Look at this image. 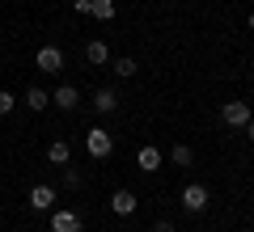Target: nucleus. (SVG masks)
<instances>
[{
  "label": "nucleus",
  "mask_w": 254,
  "mask_h": 232,
  "mask_svg": "<svg viewBox=\"0 0 254 232\" xmlns=\"http://www.w3.org/2000/svg\"><path fill=\"white\" fill-rule=\"evenodd\" d=\"M64 186H68V190H81V173H76V169H64Z\"/></svg>",
  "instance_id": "a211bd4d"
},
{
  "label": "nucleus",
  "mask_w": 254,
  "mask_h": 232,
  "mask_svg": "<svg viewBox=\"0 0 254 232\" xmlns=\"http://www.w3.org/2000/svg\"><path fill=\"white\" fill-rule=\"evenodd\" d=\"M76 101H81L76 85H60V89L51 93V106H60V110H76Z\"/></svg>",
  "instance_id": "0eeeda50"
},
{
  "label": "nucleus",
  "mask_w": 254,
  "mask_h": 232,
  "mask_svg": "<svg viewBox=\"0 0 254 232\" xmlns=\"http://www.w3.org/2000/svg\"><path fill=\"white\" fill-rule=\"evenodd\" d=\"M93 110H98V114H115V110H119V93H115V89H98Z\"/></svg>",
  "instance_id": "9b49d317"
},
{
  "label": "nucleus",
  "mask_w": 254,
  "mask_h": 232,
  "mask_svg": "<svg viewBox=\"0 0 254 232\" xmlns=\"http://www.w3.org/2000/svg\"><path fill=\"white\" fill-rule=\"evenodd\" d=\"M30 207L34 211H51L55 207V186H34L30 190Z\"/></svg>",
  "instance_id": "6e6552de"
},
{
  "label": "nucleus",
  "mask_w": 254,
  "mask_h": 232,
  "mask_svg": "<svg viewBox=\"0 0 254 232\" xmlns=\"http://www.w3.org/2000/svg\"><path fill=\"white\" fill-rule=\"evenodd\" d=\"M153 232H174V224H170V220H157V224H153Z\"/></svg>",
  "instance_id": "aec40b11"
},
{
  "label": "nucleus",
  "mask_w": 254,
  "mask_h": 232,
  "mask_svg": "<svg viewBox=\"0 0 254 232\" xmlns=\"http://www.w3.org/2000/svg\"><path fill=\"white\" fill-rule=\"evenodd\" d=\"M26 106H30V110H38V114H43V110L51 106V93H47V89H30V93H26Z\"/></svg>",
  "instance_id": "ddd939ff"
},
{
  "label": "nucleus",
  "mask_w": 254,
  "mask_h": 232,
  "mask_svg": "<svg viewBox=\"0 0 254 232\" xmlns=\"http://www.w3.org/2000/svg\"><path fill=\"white\" fill-rule=\"evenodd\" d=\"M13 106H17V97L9 89H0V114H13Z\"/></svg>",
  "instance_id": "f3484780"
},
{
  "label": "nucleus",
  "mask_w": 254,
  "mask_h": 232,
  "mask_svg": "<svg viewBox=\"0 0 254 232\" xmlns=\"http://www.w3.org/2000/svg\"><path fill=\"white\" fill-rule=\"evenodd\" d=\"M110 68H115V76H123V81H127V76H136V59H131V55H119Z\"/></svg>",
  "instance_id": "4468645a"
},
{
  "label": "nucleus",
  "mask_w": 254,
  "mask_h": 232,
  "mask_svg": "<svg viewBox=\"0 0 254 232\" xmlns=\"http://www.w3.org/2000/svg\"><path fill=\"white\" fill-rule=\"evenodd\" d=\"M110 211L115 215H131L136 211V194H131V190H115V194H110Z\"/></svg>",
  "instance_id": "1a4fd4ad"
},
{
  "label": "nucleus",
  "mask_w": 254,
  "mask_h": 232,
  "mask_svg": "<svg viewBox=\"0 0 254 232\" xmlns=\"http://www.w3.org/2000/svg\"><path fill=\"white\" fill-rule=\"evenodd\" d=\"M220 118H225V127H246L250 123V101H225V106H220Z\"/></svg>",
  "instance_id": "7ed1b4c3"
},
{
  "label": "nucleus",
  "mask_w": 254,
  "mask_h": 232,
  "mask_svg": "<svg viewBox=\"0 0 254 232\" xmlns=\"http://www.w3.org/2000/svg\"><path fill=\"white\" fill-rule=\"evenodd\" d=\"M47 161H51V165H68V143L55 139L51 148H47Z\"/></svg>",
  "instance_id": "2eb2a0df"
},
{
  "label": "nucleus",
  "mask_w": 254,
  "mask_h": 232,
  "mask_svg": "<svg viewBox=\"0 0 254 232\" xmlns=\"http://www.w3.org/2000/svg\"><path fill=\"white\" fill-rule=\"evenodd\" d=\"M208 203H212V194H208V186H199V182H190V186L182 190V207H187L190 215H199Z\"/></svg>",
  "instance_id": "f03ea898"
},
{
  "label": "nucleus",
  "mask_w": 254,
  "mask_h": 232,
  "mask_svg": "<svg viewBox=\"0 0 254 232\" xmlns=\"http://www.w3.org/2000/svg\"><path fill=\"white\" fill-rule=\"evenodd\" d=\"M85 148H89V156H98V161H106L110 152H115V139H110V131H102V127H93V131L85 135Z\"/></svg>",
  "instance_id": "f257e3e1"
},
{
  "label": "nucleus",
  "mask_w": 254,
  "mask_h": 232,
  "mask_svg": "<svg viewBox=\"0 0 254 232\" xmlns=\"http://www.w3.org/2000/svg\"><path fill=\"white\" fill-rule=\"evenodd\" d=\"M72 4H76V13H85V17L93 13V0H72Z\"/></svg>",
  "instance_id": "6ab92c4d"
},
{
  "label": "nucleus",
  "mask_w": 254,
  "mask_h": 232,
  "mask_svg": "<svg viewBox=\"0 0 254 232\" xmlns=\"http://www.w3.org/2000/svg\"><path fill=\"white\" fill-rule=\"evenodd\" d=\"M246 139L254 143V118H250V123H246Z\"/></svg>",
  "instance_id": "412c9836"
},
{
  "label": "nucleus",
  "mask_w": 254,
  "mask_h": 232,
  "mask_svg": "<svg viewBox=\"0 0 254 232\" xmlns=\"http://www.w3.org/2000/svg\"><path fill=\"white\" fill-rule=\"evenodd\" d=\"M51 232H81V215L68 207H60V211L51 207Z\"/></svg>",
  "instance_id": "20e7f679"
},
{
  "label": "nucleus",
  "mask_w": 254,
  "mask_h": 232,
  "mask_svg": "<svg viewBox=\"0 0 254 232\" xmlns=\"http://www.w3.org/2000/svg\"><path fill=\"white\" fill-rule=\"evenodd\" d=\"M85 59L102 68V63H110V46L102 43V38H93V43H85Z\"/></svg>",
  "instance_id": "9d476101"
},
{
  "label": "nucleus",
  "mask_w": 254,
  "mask_h": 232,
  "mask_svg": "<svg viewBox=\"0 0 254 232\" xmlns=\"http://www.w3.org/2000/svg\"><path fill=\"white\" fill-rule=\"evenodd\" d=\"M89 17L110 21V17H115V0H93V13H89Z\"/></svg>",
  "instance_id": "dca6fc26"
},
{
  "label": "nucleus",
  "mask_w": 254,
  "mask_h": 232,
  "mask_svg": "<svg viewBox=\"0 0 254 232\" xmlns=\"http://www.w3.org/2000/svg\"><path fill=\"white\" fill-rule=\"evenodd\" d=\"M246 26H250V34H254V13H250V21H246Z\"/></svg>",
  "instance_id": "4be33fe9"
},
{
  "label": "nucleus",
  "mask_w": 254,
  "mask_h": 232,
  "mask_svg": "<svg viewBox=\"0 0 254 232\" xmlns=\"http://www.w3.org/2000/svg\"><path fill=\"white\" fill-rule=\"evenodd\" d=\"M34 63H38L43 72H64V51H60V46H51V43H47V46H38Z\"/></svg>",
  "instance_id": "39448f33"
},
{
  "label": "nucleus",
  "mask_w": 254,
  "mask_h": 232,
  "mask_svg": "<svg viewBox=\"0 0 254 232\" xmlns=\"http://www.w3.org/2000/svg\"><path fill=\"white\" fill-rule=\"evenodd\" d=\"M136 165H140L144 173H157V169H161V148H153V143H144V148L136 152Z\"/></svg>",
  "instance_id": "423d86ee"
},
{
  "label": "nucleus",
  "mask_w": 254,
  "mask_h": 232,
  "mask_svg": "<svg viewBox=\"0 0 254 232\" xmlns=\"http://www.w3.org/2000/svg\"><path fill=\"white\" fill-rule=\"evenodd\" d=\"M174 165H178V169H190V165H195V148H187V143H174Z\"/></svg>",
  "instance_id": "f8f14e48"
}]
</instances>
